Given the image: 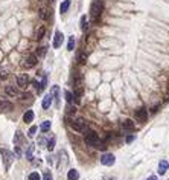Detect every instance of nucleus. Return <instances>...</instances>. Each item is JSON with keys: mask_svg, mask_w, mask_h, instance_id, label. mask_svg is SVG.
<instances>
[{"mask_svg": "<svg viewBox=\"0 0 169 180\" xmlns=\"http://www.w3.org/2000/svg\"><path fill=\"white\" fill-rule=\"evenodd\" d=\"M84 136H85V144H87L88 147H94L96 150H101V151H104V150L107 148V147H105V142H102V141L99 139V136H98L94 131L87 130Z\"/></svg>", "mask_w": 169, "mask_h": 180, "instance_id": "f257e3e1", "label": "nucleus"}, {"mask_svg": "<svg viewBox=\"0 0 169 180\" xmlns=\"http://www.w3.org/2000/svg\"><path fill=\"white\" fill-rule=\"evenodd\" d=\"M70 127L73 128L75 131H78V133H85V131L88 130V128H87L85 121H84V119H81V118L72 119V121H70Z\"/></svg>", "mask_w": 169, "mask_h": 180, "instance_id": "f03ea898", "label": "nucleus"}, {"mask_svg": "<svg viewBox=\"0 0 169 180\" xmlns=\"http://www.w3.org/2000/svg\"><path fill=\"white\" fill-rule=\"evenodd\" d=\"M102 11H104V2L102 0H93V3H91V17L93 18H99Z\"/></svg>", "mask_w": 169, "mask_h": 180, "instance_id": "7ed1b4c3", "label": "nucleus"}, {"mask_svg": "<svg viewBox=\"0 0 169 180\" xmlns=\"http://www.w3.org/2000/svg\"><path fill=\"white\" fill-rule=\"evenodd\" d=\"M0 154H2V159H3L5 168L8 169V168L12 165V162H14V154H12L9 150H6V148H2V150H0Z\"/></svg>", "mask_w": 169, "mask_h": 180, "instance_id": "20e7f679", "label": "nucleus"}, {"mask_svg": "<svg viewBox=\"0 0 169 180\" xmlns=\"http://www.w3.org/2000/svg\"><path fill=\"white\" fill-rule=\"evenodd\" d=\"M114 162H116L114 154H111V153H104L102 157H101V163L105 165V166H113Z\"/></svg>", "mask_w": 169, "mask_h": 180, "instance_id": "39448f33", "label": "nucleus"}, {"mask_svg": "<svg viewBox=\"0 0 169 180\" xmlns=\"http://www.w3.org/2000/svg\"><path fill=\"white\" fill-rule=\"evenodd\" d=\"M136 119L139 121V122H142V124H145L148 121V111H146V108H137L136 110Z\"/></svg>", "mask_w": 169, "mask_h": 180, "instance_id": "423d86ee", "label": "nucleus"}, {"mask_svg": "<svg viewBox=\"0 0 169 180\" xmlns=\"http://www.w3.org/2000/svg\"><path fill=\"white\" fill-rule=\"evenodd\" d=\"M28 84H29V76H28L26 73H20V75L17 76V85H18L20 88H26Z\"/></svg>", "mask_w": 169, "mask_h": 180, "instance_id": "0eeeda50", "label": "nucleus"}, {"mask_svg": "<svg viewBox=\"0 0 169 180\" xmlns=\"http://www.w3.org/2000/svg\"><path fill=\"white\" fill-rule=\"evenodd\" d=\"M37 64V55H28L26 57V60H25V63H23V66L26 67V69H31V67H34Z\"/></svg>", "mask_w": 169, "mask_h": 180, "instance_id": "6e6552de", "label": "nucleus"}, {"mask_svg": "<svg viewBox=\"0 0 169 180\" xmlns=\"http://www.w3.org/2000/svg\"><path fill=\"white\" fill-rule=\"evenodd\" d=\"M63 40H64L63 32L57 31V32H55V37H54V48H55V49H58V48L61 46V44H63Z\"/></svg>", "mask_w": 169, "mask_h": 180, "instance_id": "1a4fd4ad", "label": "nucleus"}, {"mask_svg": "<svg viewBox=\"0 0 169 180\" xmlns=\"http://www.w3.org/2000/svg\"><path fill=\"white\" fill-rule=\"evenodd\" d=\"M12 108H14L12 102H9V101H2V99H0V113H3V111H11Z\"/></svg>", "mask_w": 169, "mask_h": 180, "instance_id": "9d476101", "label": "nucleus"}, {"mask_svg": "<svg viewBox=\"0 0 169 180\" xmlns=\"http://www.w3.org/2000/svg\"><path fill=\"white\" fill-rule=\"evenodd\" d=\"M5 93H6L8 96H11V98H15V96L18 95V90H17L15 85H6V87H5Z\"/></svg>", "mask_w": 169, "mask_h": 180, "instance_id": "9b49d317", "label": "nucleus"}, {"mask_svg": "<svg viewBox=\"0 0 169 180\" xmlns=\"http://www.w3.org/2000/svg\"><path fill=\"white\" fill-rule=\"evenodd\" d=\"M14 144L15 147H20L25 144V138H23V133L21 131H15V136H14Z\"/></svg>", "mask_w": 169, "mask_h": 180, "instance_id": "f8f14e48", "label": "nucleus"}, {"mask_svg": "<svg viewBox=\"0 0 169 180\" xmlns=\"http://www.w3.org/2000/svg\"><path fill=\"white\" fill-rule=\"evenodd\" d=\"M66 162H67V154H66V151H61V153H60V162L57 163V168H58V169H63L64 165H66Z\"/></svg>", "mask_w": 169, "mask_h": 180, "instance_id": "ddd939ff", "label": "nucleus"}, {"mask_svg": "<svg viewBox=\"0 0 169 180\" xmlns=\"http://www.w3.org/2000/svg\"><path fill=\"white\" fill-rule=\"evenodd\" d=\"M136 128V125H134V122L131 121V119H125L124 122H122V130H125V131H133Z\"/></svg>", "mask_w": 169, "mask_h": 180, "instance_id": "4468645a", "label": "nucleus"}, {"mask_svg": "<svg viewBox=\"0 0 169 180\" xmlns=\"http://www.w3.org/2000/svg\"><path fill=\"white\" fill-rule=\"evenodd\" d=\"M67 180H79V172H78V169H75V168L69 169V172H67Z\"/></svg>", "mask_w": 169, "mask_h": 180, "instance_id": "2eb2a0df", "label": "nucleus"}, {"mask_svg": "<svg viewBox=\"0 0 169 180\" xmlns=\"http://www.w3.org/2000/svg\"><path fill=\"white\" fill-rule=\"evenodd\" d=\"M167 166H169V163H167V160H160V163H158V174L160 175H163L164 172H166V169H167Z\"/></svg>", "mask_w": 169, "mask_h": 180, "instance_id": "dca6fc26", "label": "nucleus"}, {"mask_svg": "<svg viewBox=\"0 0 169 180\" xmlns=\"http://www.w3.org/2000/svg\"><path fill=\"white\" fill-rule=\"evenodd\" d=\"M70 3H72V0H64V2L61 3V6H60V12L66 14L69 11V8H70Z\"/></svg>", "mask_w": 169, "mask_h": 180, "instance_id": "f3484780", "label": "nucleus"}, {"mask_svg": "<svg viewBox=\"0 0 169 180\" xmlns=\"http://www.w3.org/2000/svg\"><path fill=\"white\" fill-rule=\"evenodd\" d=\"M51 102H52V96H51V95H46V96L43 98V102H41L43 108H44V110H47V108L51 107Z\"/></svg>", "mask_w": 169, "mask_h": 180, "instance_id": "a211bd4d", "label": "nucleus"}, {"mask_svg": "<svg viewBox=\"0 0 169 180\" xmlns=\"http://www.w3.org/2000/svg\"><path fill=\"white\" fill-rule=\"evenodd\" d=\"M23 121H25L26 124L32 122V121H34V111H32V110H28L26 113L23 115Z\"/></svg>", "mask_w": 169, "mask_h": 180, "instance_id": "6ab92c4d", "label": "nucleus"}, {"mask_svg": "<svg viewBox=\"0 0 169 180\" xmlns=\"http://www.w3.org/2000/svg\"><path fill=\"white\" fill-rule=\"evenodd\" d=\"M51 96H52V99L57 101V105H58V98H60V87H58V85H54V87H52Z\"/></svg>", "mask_w": 169, "mask_h": 180, "instance_id": "aec40b11", "label": "nucleus"}, {"mask_svg": "<svg viewBox=\"0 0 169 180\" xmlns=\"http://www.w3.org/2000/svg\"><path fill=\"white\" fill-rule=\"evenodd\" d=\"M34 150H35V147H34V145H29V147H28V151H26V159H28L29 162H32V159H34Z\"/></svg>", "mask_w": 169, "mask_h": 180, "instance_id": "412c9836", "label": "nucleus"}, {"mask_svg": "<svg viewBox=\"0 0 169 180\" xmlns=\"http://www.w3.org/2000/svg\"><path fill=\"white\" fill-rule=\"evenodd\" d=\"M46 54H47V48L46 46H40L37 49V58H44Z\"/></svg>", "mask_w": 169, "mask_h": 180, "instance_id": "4be33fe9", "label": "nucleus"}, {"mask_svg": "<svg viewBox=\"0 0 169 180\" xmlns=\"http://www.w3.org/2000/svg\"><path fill=\"white\" fill-rule=\"evenodd\" d=\"M51 127H52V122H51V121H44V122L41 124V127H40V128H41V131H43V133H47V131L51 130Z\"/></svg>", "mask_w": 169, "mask_h": 180, "instance_id": "5701e85b", "label": "nucleus"}, {"mask_svg": "<svg viewBox=\"0 0 169 180\" xmlns=\"http://www.w3.org/2000/svg\"><path fill=\"white\" fill-rule=\"evenodd\" d=\"M44 34H46V28L44 26H41L38 31H37V35H35V40L37 41H40V40H43V37H44Z\"/></svg>", "mask_w": 169, "mask_h": 180, "instance_id": "b1692460", "label": "nucleus"}, {"mask_svg": "<svg viewBox=\"0 0 169 180\" xmlns=\"http://www.w3.org/2000/svg\"><path fill=\"white\" fill-rule=\"evenodd\" d=\"M67 49H69V51H73V49H75V37H73V35H70V37H69Z\"/></svg>", "mask_w": 169, "mask_h": 180, "instance_id": "393cba45", "label": "nucleus"}, {"mask_svg": "<svg viewBox=\"0 0 169 180\" xmlns=\"http://www.w3.org/2000/svg\"><path fill=\"white\" fill-rule=\"evenodd\" d=\"M64 98H66L67 104H72V102H73V93L69 92V90H66V92H64Z\"/></svg>", "mask_w": 169, "mask_h": 180, "instance_id": "a878e982", "label": "nucleus"}, {"mask_svg": "<svg viewBox=\"0 0 169 180\" xmlns=\"http://www.w3.org/2000/svg\"><path fill=\"white\" fill-rule=\"evenodd\" d=\"M55 142H57V139H55V138H51V141L47 142V150L52 151V150L55 148Z\"/></svg>", "mask_w": 169, "mask_h": 180, "instance_id": "bb28decb", "label": "nucleus"}, {"mask_svg": "<svg viewBox=\"0 0 169 180\" xmlns=\"http://www.w3.org/2000/svg\"><path fill=\"white\" fill-rule=\"evenodd\" d=\"M79 25H81V29H82V31H87V17H85V15L81 17V23H79Z\"/></svg>", "mask_w": 169, "mask_h": 180, "instance_id": "cd10ccee", "label": "nucleus"}, {"mask_svg": "<svg viewBox=\"0 0 169 180\" xmlns=\"http://www.w3.org/2000/svg\"><path fill=\"white\" fill-rule=\"evenodd\" d=\"M43 180H54L52 172H51V171H44V174H43Z\"/></svg>", "mask_w": 169, "mask_h": 180, "instance_id": "c85d7f7f", "label": "nucleus"}, {"mask_svg": "<svg viewBox=\"0 0 169 180\" xmlns=\"http://www.w3.org/2000/svg\"><path fill=\"white\" fill-rule=\"evenodd\" d=\"M40 178H41V177H40V174H38V172H35V171L29 174V180H40Z\"/></svg>", "mask_w": 169, "mask_h": 180, "instance_id": "c756f323", "label": "nucleus"}, {"mask_svg": "<svg viewBox=\"0 0 169 180\" xmlns=\"http://www.w3.org/2000/svg\"><path fill=\"white\" fill-rule=\"evenodd\" d=\"M78 60H79V61H78L79 64H84L85 60H87V55H85V54H79V55H78Z\"/></svg>", "mask_w": 169, "mask_h": 180, "instance_id": "7c9ffc66", "label": "nucleus"}, {"mask_svg": "<svg viewBox=\"0 0 169 180\" xmlns=\"http://www.w3.org/2000/svg\"><path fill=\"white\" fill-rule=\"evenodd\" d=\"M35 133H37V127H35V125H32V127L29 128V131H28V136H29V138H32Z\"/></svg>", "mask_w": 169, "mask_h": 180, "instance_id": "2f4dec72", "label": "nucleus"}, {"mask_svg": "<svg viewBox=\"0 0 169 180\" xmlns=\"http://www.w3.org/2000/svg\"><path fill=\"white\" fill-rule=\"evenodd\" d=\"M46 84H47V76L44 75V78H43V81H41V84H40V92H41V90L46 87Z\"/></svg>", "mask_w": 169, "mask_h": 180, "instance_id": "473e14b6", "label": "nucleus"}, {"mask_svg": "<svg viewBox=\"0 0 169 180\" xmlns=\"http://www.w3.org/2000/svg\"><path fill=\"white\" fill-rule=\"evenodd\" d=\"M8 78V72L6 70H0V79H6Z\"/></svg>", "mask_w": 169, "mask_h": 180, "instance_id": "72a5a7b5", "label": "nucleus"}, {"mask_svg": "<svg viewBox=\"0 0 169 180\" xmlns=\"http://www.w3.org/2000/svg\"><path fill=\"white\" fill-rule=\"evenodd\" d=\"M134 139H136V138H134L133 134H131V136H127V139H125V141H127V144H130V142H133Z\"/></svg>", "mask_w": 169, "mask_h": 180, "instance_id": "f704fd0d", "label": "nucleus"}, {"mask_svg": "<svg viewBox=\"0 0 169 180\" xmlns=\"http://www.w3.org/2000/svg\"><path fill=\"white\" fill-rule=\"evenodd\" d=\"M146 180H158V178H157V177H155V175H149V177H148V178H146Z\"/></svg>", "mask_w": 169, "mask_h": 180, "instance_id": "c9c22d12", "label": "nucleus"}, {"mask_svg": "<svg viewBox=\"0 0 169 180\" xmlns=\"http://www.w3.org/2000/svg\"><path fill=\"white\" fill-rule=\"evenodd\" d=\"M105 180H116V178H105Z\"/></svg>", "mask_w": 169, "mask_h": 180, "instance_id": "e433bc0d", "label": "nucleus"}, {"mask_svg": "<svg viewBox=\"0 0 169 180\" xmlns=\"http://www.w3.org/2000/svg\"><path fill=\"white\" fill-rule=\"evenodd\" d=\"M40 2H41V0H40Z\"/></svg>", "mask_w": 169, "mask_h": 180, "instance_id": "4c0bfd02", "label": "nucleus"}]
</instances>
